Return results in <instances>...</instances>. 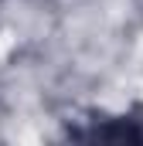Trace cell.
I'll return each mask as SVG.
<instances>
[{
  "label": "cell",
  "mask_w": 143,
  "mask_h": 146,
  "mask_svg": "<svg viewBox=\"0 0 143 146\" xmlns=\"http://www.w3.org/2000/svg\"><path fill=\"white\" fill-rule=\"evenodd\" d=\"M78 139H112V143H143V129L133 122H116V126H96L92 133H75Z\"/></svg>",
  "instance_id": "1"
}]
</instances>
